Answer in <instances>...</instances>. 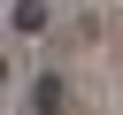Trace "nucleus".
I'll return each instance as SVG.
<instances>
[{"instance_id": "1", "label": "nucleus", "mask_w": 123, "mask_h": 115, "mask_svg": "<svg viewBox=\"0 0 123 115\" xmlns=\"http://www.w3.org/2000/svg\"><path fill=\"white\" fill-rule=\"evenodd\" d=\"M46 23H54V8H46V0H8V31H15V38H38Z\"/></svg>"}, {"instance_id": "2", "label": "nucleus", "mask_w": 123, "mask_h": 115, "mask_svg": "<svg viewBox=\"0 0 123 115\" xmlns=\"http://www.w3.org/2000/svg\"><path fill=\"white\" fill-rule=\"evenodd\" d=\"M31 115H62V77H38L31 84Z\"/></svg>"}]
</instances>
